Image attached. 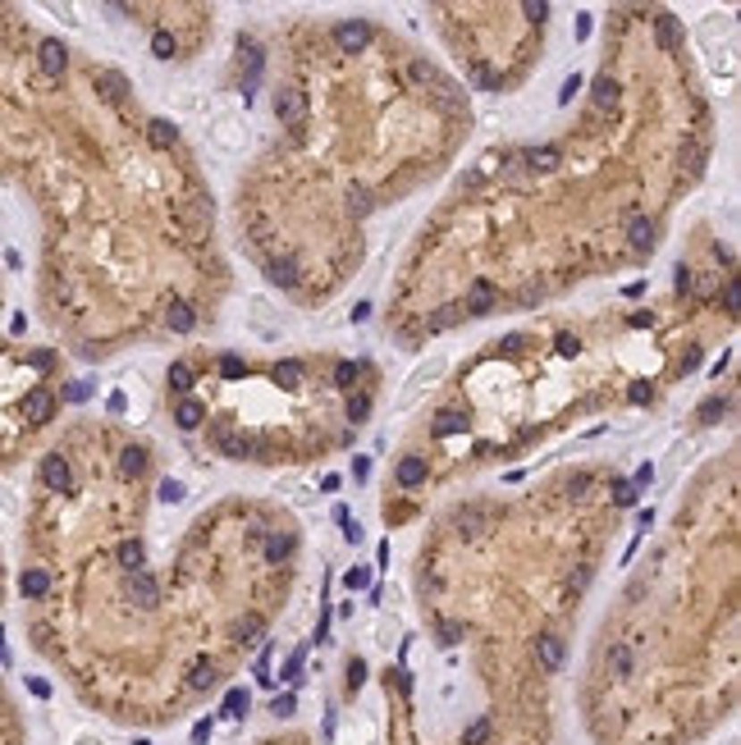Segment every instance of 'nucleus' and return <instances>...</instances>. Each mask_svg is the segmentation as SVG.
<instances>
[{
  "label": "nucleus",
  "mask_w": 741,
  "mask_h": 745,
  "mask_svg": "<svg viewBox=\"0 0 741 745\" xmlns=\"http://www.w3.org/2000/svg\"><path fill=\"white\" fill-rule=\"evenodd\" d=\"M55 416V352L0 339V466H14Z\"/></svg>",
  "instance_id": "1"
},
{
  "label": "nucleus",
  "mask_w": 741,
  "mask_h": 745,
  "mask_svg": "<svg viewBox=\"0 0 741 745\" xmlns=\"http://www.w3.org/2000/svg\"><path fill=\"white\" fill-rule=\"evenodd\" d=\"M124 599H129V604H138V608H151V604H156V581H151V572H147V567L124 576Z\"/></svg>",
  "instance_id": "2"
},
{
  "label": "nucleus",
  "mask_w": 741,
  "mask_h": 745,
  "mask_svg": "<svg viewBox=\"0 0 741 745\" xmlns=\"http://www.w3.org/2000/svg\"><path fill=\"white\" fill-rule=\"evenodd\" d=\"M0 745H23V727H19V709L10 691L0 686Z\"/></svg>",
  "instance_id": "3"
},
{
  "label": "nucleus",
  "mask_w": 741,
  "mask_h": 745,
  "mask_svg": "<svg viewBox=\"0 0 741 745\" xmlns=\"http://www.w3.org/2000/svg\"><path fill=\"white\" fill-rule=\"evenodd\" d=\"M535 658H540L544 673H559L563 668V640L559 636H540L535 640Z\"/></svg>",
  "instance_id": "4"
},
{
  "label": "nucleus",
  "mask_w": 741,
  "mask_h": 745,
  "mask_svg": "<svg viewBox=\"0 0 741 745\" xmlns=\"http://www.w3.org/2000/svg\"><path fill=\"white\" fill-rule=\"evenodd\" d=\"M334 37H339V46H343V51H362V46L371 42V28H366L362 19H353V23H339Z\"/></svg>",
  "instance_id": "5"
},
{
  "label": "nucleus",
  "mask_w": 741,
  "mask_h": 745,
  "mask_svg": "<svg viewBox=\"0 0 741 745\" xmlns=\"http://www.w3.org/2000/svg\"><path fill=\"white\" fill-rule=\"evenodd\" d=\"M275 114H280V120L284 124H298L302 120V92H275Z\"/></svg>",
  "instance_id": "6"
},
{
  "label": "nucleus",
  "mask_w": 741,
  "mask_h": 745,
  "mask_svg": "<svg viewBox=\"0 0 741 745\" xmlns=\"http://www.w3.org/2000/svg\"><path fill=\"white\" fill-rule=\"evenodd\" d=\"M293 554V531H270V540H265V558L270 563H284Z\"/></svg>",
  "instance_id": "7"
},
{
  "label": "nucleus",
  "mask_w": 741,
  "mask_h": 745,
  "mask_svg": "<svg viewBox=\"0 0 741 745\" xmlns=\"http://www.w3.org/2000/svg\"><path fill=\"white\" fill-rule=\"evenodd\" d=\"M627 243H632V252H650V247H654V224H650V220H632Z\"/></svg>",
  "instance_id": "8"
},
{
  "label": "nucleus",
  "mask_w": 741,
  "mask_h": 745,
  "mask_svg": "<svg viewBox=\"0 0 741 745\" xmlns=\"http://www.w3.org/2000/svg\"><path fill=\"white\" fill-rule=\"evenodd\" d=\"M591 96H595V110H604V105H613V101H618V83H613L609 73H600V78H595V92H591Z\"/></svg>",
  "instance_id": "9"
},
{
  "label": "nucleus",
  "mask_w": 741,
  "mask_h": 745,
  "mask_svg": "<svg viewBox=\"0 0 741 745\" xmlns=\"http://www.w3.org/2000/svg\"><path fill=\"white\" fill-rule=\"evenodd\" d=\"M421 481H425V462H421V457H408V462L399 466V485L412 490V485H421Z\"/></svg>",
  "instance_id": "10"
},
{
  "label": "nucleus",
  "mask_w": 741,
  "mask_h": 745,
  "mask_svg": "<svg viewBox=\"0 0 741 745\" xmlns=\"http://www.w3.org/2000/svg\"><path fill=\"white\" fill-rule=\"evenodd\" d=\"M192 321H198V316H192V306H188V302H174V306H170V330L188 334V330H192Z\"/></svg>",
  "instance_id": "11"
},
{
  "label": "nucleus",
  "mask_w": 741,
  "mask_h": 745,
  "mask_svg": "<svg viewBox=\"0 0 741 745\" xmlns=\"http://www.w3.org/2000/svg\"><path fill=\"white\" fill-rule=\"evenodd\" d=\"M627 668H632L627 645H613V649H609V673H613V677H627Z\"/></svg>",
  "instance_id": "12"
},
{
  "label": "nucleus",
  "mask_w": 741,
  "mask_h": 745,
  "mask_svg": "<svg viewBox=\"0 0 741 745\" xmlns=\"http://www.w3.org/2000/svg\"><path fill=\"white\" fill-rule=\"evenodd\" d=\"M224 714H229V718H243V714H248V691H229Z\"/></svg>",
  "instance_id": "13"
},
{
  "label": "nucleus",
  "mask_w": 741,
  "mask_h": 745,
  "mask_svg": "<svg viewBox=\"0 0 741 745\" xmlns=\"http://www.w3.org/2000/svg\"><path fill=\"white\" fill-rule=\"evenodd\" d=\"M270 280H275V284H293L298 280V270H293V261H275V265H270Z\"/></svg>",
  "instance_id": "14"
},
{
  "label": "nucleus",
  "mask_w": 741,
  "mask_h": 745,
  "mask_svg": "<svg viewBox=\"0 0 741 745\" xmlns=\"http://www.w3.org/2000/svg\"><path fill=\"white\" fill-rule=\"evenodd\" d=\"M485 736H490V718H481V723H472L462 732V745H485Z\"/></svg>",
  "instance_id": "15"
},
{
  "label": "nucleus",
  "mask_w": 741,
  "mask_h": 745,
  "mask_svg": "<svg viewBox=\"0 0 741 745\" xmlns=\"http://www.w3.org/2000/svg\"><path fill=\"white\" fill-rule=\"evenodd\" d=\"M170 384L179 389V394H188V389H192V371H188L183 362H174V366H170Z\"/></svg>",
  "instance_id": "16"
},
{
  "label": "nucleus",
  "mask_w": 741,
  "mask_h": 745,
  "mask_svg": "<svg viewBox=\"0 0 741 745\" xmlns=\"http://www.w3.org/2000/svg\"><path fill=\"white\" fill-rule=\"evenodd\" d=\"M192 686H198V691L215 686V668H211V663H198V668H192Z\"/></svg>",
  "instance_id": "17"
},
{
  "label": "nucleus",
  "mask_w": 741,
  "mask_h": 745,
  "mask_svg": "<svg viewBox=\"0 0 741 745\" xmlns=\"http://www.w3.org/2000/svg\"><path fill=\"white\" fill-rule=\"evenodd\" d=\"M151 51H156V60H170V55H174V37L156 32V37H151Z\"/></svg>",
  "instance_id": "18"
},
{
  "label": "nucleus",
  "mask_w": 741,
  "mask_h": 745,
  "mask_svg": "<svg viewBox=\"0 0 741 745\" xmlns=\"http://www.w3.org/2000/svg\"><path fill=\"white\" fill-rule=\"evenodd\" d=\"M174 138H179L174 124H165V120H161V124H151V142H156V146H170Z\"/></svg>",
  "instance_id": "19"
},
{
  "label": "nucleus",
  "mask_w": 741,
  "mask_h": 745,
  "mask_svg": "<svg viewBox=\"0 0 741 745\" xmlns=\"http://www.w3.org/2000/svg\"><path fill=\"white\" fill-rule=\"evenodd\" d=\"M198 421H202V403H183V407H179V425H183V430H192Z\"/></svg>",
  "instance_id": "20"
},
{
  "label": "nucleus",
  "mask_w": 741,
  "mask_h": 745,
  "mask_svg": "<svg viewBox=\"0 0 741 745\" xmlns=\"http://www.w3.org/2000/svg\"><path fill=\"white\" fill-rule=\"evenodd\" d=\"M440 371H444V362H431V366H421V371L412 375V384H417V389H421V384H431V380H435Z\"/></svg>",
  "instance_id": "21"
},
{
  "label": "nucleus",
  "mask_w": 741,
  "mask_h": 745,
  "mask_svg": "<svg viewBox=\"0 0 741 745\" xmlns=\"http://www.w3.org/2000/svg\"><path fill=\"white\" fill-rule=\"evenodd\" d=\"M366 412H371V398H366V394H358L353 403H348V416H353V421H362Z\"/></svg>",
  "instance_id": "22"
},
{
  "label": "nucleus",
  "mask_w": 741,
  "mask_h": 745,
  "mask_svg": "<svg viewBox=\"0 0 741 745\" xmlns=\"http://www.w3.org/2000/svg\"><path fill=\"white\" fill-rule=\"evenodd\" d=\"M280 380H284V384H298V380H302V366H298V362H280Z\"/></svg>",
  "instance_id": "23"
},
{
  "label": "nucleus",
  "mask_w": 741,
  "mask_h": 745,
  "mask_svg": "<svg viewBox=\"0 0 741 745\" xmlns=\"http://www.w3.org/2000/svg\"><path fill=\"white\" fill-rule=\"evenodd\" d=\"M270 714L289 718V714H293V695H275V704H270Z\"/></svg>",
  "instance_id": "24"
},
{
  "label": "nucleus",
  "mask_w": 741,
  "mask_h": 745,
  "mask_svg": "<svg viewBox=\"0 0 741 745\" xmlns=\"http://www.w3.org/2000/svg\"><path fill=\"white\" fill-rule=\"evenodd\" d=\"M353 380H358V366H353V362H343V366L334 371V384H353Z\"/></svg>",
  "instance_id": "25"
},
{
  "label": "nucleus",
  "mask_w": 741,
  "mask_h": 745,
  "mask_svg": "<svg viewBox=\"0 0 741 745\" xmlns=\"http://www.w3.org/2000/svg\"><path fill=\"white\" fill-rule=\"evenodd\" d=\"M239 636H248V645H257V636H261V622H257V617H248V622L239 626Z\"/></svg>",
  "instance_id": "26"
},
{
  "label": "nucleus",
  "mask_w": 741,
  "mask_h": 745,
  "mask_svg": "<svg viewBox=\"0 0 741 745\" xmlns=\"http://www.w3.org/2000/svg\"><path fill=\"white\" fill-rule=\"evenodd\" d=\"M161 498H170V503L183 498V485H179V481H165V485H161Z\"/></svg>",
  "instance_id": "27"
},
{
  "label": "nucleus",
  "mask_w": 741,
  "mask_h": 745,
  "mask_svg": "<svg viewBox=\"0 0 741 745\" xmlns=\"http://www.w3.org/2000/svg\"><path fill=\"white\" fill-rule=\"evenodd\" d=\"M362 585H366V572L353 567V572H348V590H362Z\"/></svg>",
  "instance_id": "28"
},
{
  "label": "nucleus",
  "mask_w": 741,
  "mask_h": 745,
  "mask_svg": "<svg viewBox=\"0 0 741 745\" xmlns=\"http://www.w3.org/2000/svg\"><path fill=\"white\" fill-rule=\"evenodd\" d=\"M192 741L206 745V741H211V723H198V727H192Z\"/></svg>",
  "instance_id": "29"
},
{
  "label": "nucleus",
  "mask_w": 741,
  "mask_h": 745,
  "mask_svg": "<svg viewBox=\"0 0 741 745\" xmlns=\"http://www.w3.org/2000/svg\"><path fill=\"white\" fill-rule=\"evenodd\" d=\"M0 595H5V572H0Z\"/></svg>",
  "instance_id": "30"
}]
</instances>
